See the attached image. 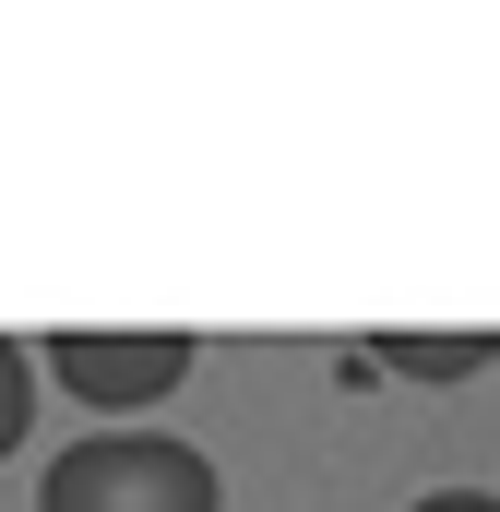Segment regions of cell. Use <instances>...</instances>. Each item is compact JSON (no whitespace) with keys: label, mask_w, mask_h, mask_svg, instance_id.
<instances>
[{"label":"cell","mask_w":500,"mask_h":512,"mask_svg":"<svg viewBox=\"0 0 500 512\" xmlns=\"http://www.w3.org/2000/svg\"><path fill=\"white\" fill-rule=\"evenodd\" d=\"M215 453L203 441H167V429H108V441H72L48 453L36 512H215Z\"/></svg>","instance_id":"cell-1"},{"label":"cell","mask_w":500,"mask_h":512,"mask_svg":"<svg viewBox=\"0 0 500 512\" xmlns=\"http://www.w3.org/2000/svg\"><path fill=\"white\" fill-rule=\"evenodd\" d=\"M36 346H48V382L72 393V405H96V417H143V405H167V393L191 382V334H167V322H143V334L60 322Z\"/></svg>","instance_id":"cell-2"},{"label":"cell","mask_w":500,"mask_h":512,"mask_svg":"<svg viewBox=\"0 0 500 512\" xmlns=\"http://www.w3.org/2000/svg\"><path fill=\"white\" fill-rule=\"evenodd\" d=\"M370 346H381L393 382H477L500 358V334H370Z\"/></svg>","instance_id":"cell-3"},{"label":"cell","mask_w":500,"mask_h":512,"mask_svg":"<svg viewBox=\"0 0 500 512\" xmlns=\"http://www.w3.org/2000/svg\"><path fill=\"white\" fill-rule=\"evenodd\" d=\"M24 429H36V358L0 334V465H12V441H24Z\"/></svg>","instance_id":"cell-4"},{"label":"cell","mask_w":500,"mask_h":512,"mask_svg":"<svg viewBox=\"0 0 500 512\" xmlns=\"http://www.w3.org/2000/svg\"><path fill=\"white\" fill-rule=\"evenodd\" d=\"M405 512H500L489 489H429V501H405Z\"/></svg>","instance_id":"cell-5"}]
</instances>
